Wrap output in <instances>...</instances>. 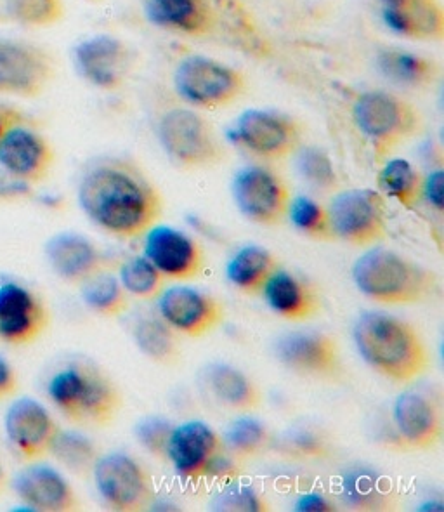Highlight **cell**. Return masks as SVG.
Instances as JSON below:
<instances>
[{
	"mask_svg": "<svg viewBox=\"0 0 444 512\" xmlns=\"http://www.w3.org/2000/svg\"><path fill=\"white\" fill-rule=\"evenodd\" d=\"M14 388V375L11 367L0 358V396L9 394Z\"/></svg>",
	"mask_w": 444,
	"mask_h": 512,
	"instance_id": "cell-45",
	"label": "cell"
},
{
	"mask_svg": "<svg viewBox=\"0 0 444 512\" xmlns=\"http://www.w3.org/2000/svg\"><path fill=\"white\" fill-rule=\"evenodd\" d=\"M46 256L56 275L82 283L106 268V259L94 243L77 233H59L46 245Z\"/></svg>",
	"mask_w": 444,
	"mask_h": 512,
	"instance_id": "cell-24",
	"label": "cell"
},
{
	"mask_svg": "<svg viewBox=\"0 0 444 512\" xmlns=\"http://www.w3.org/2000/svg\"><path fill=\"white\" fill-rule=\"evenodd\" d=\"M297 512H332L335 507L330 500L325 499L320 493H307L295 502Z\"/></svg>",
	"mask_w": 444,
	"mask_h": 512,
	"instance_id": "cell-44",
	"label": "cell"
},
{
	"mask_svg": "<svg viewBox=\"0 0 444 512\" xmlns=\"http://www.w3.org/2000/svg\"><path fill=\"white\" fill-rule=\"evenodd\" d=\"M424 176L405 158L387 160L379 174V188L384 195L406 209H415L422 202Z\"/></svg>",
	"mask_w": 444,
	"mask_h": 512,
	"instance_id": "cell-32",
	"label": "cell"
},
{
	"mask_svg": "<svg viewBox=\"0 0 444 512\" xmlns=\"http://www.w3.org/2000/svg\"><path fill=\"white\" fill-rule=\"evenodd\" d=\"M172 427L174 426L162 417H146V419L136 424L134 434H136L139 443L151 455H155L158 459L167 460L165 453H167V441H169L170 433H172Z\"/></svg>",
	"mask_w": 444,
	"mask_h": 512,
	"instance_id": "cell-40",
	"label": "cell"
},
{
	"mask_svg": "<svg viewBox=\"0 0 444 512\" xmlns=\"http://www.w3.org/2000/svg\"><path fill=\"white\" fill-rule=\"evenodd\" d=\"M47 394L70 421L105 427L115 421L122 396L99 368L72 363L61 368L47 384Z\"/></svg>",
	"mask_w": 444,
	"mask_h": 512,
	"instance_id": "cell-4",
	"label": "cell"
},
{
	"mask_svg": "<svg viewBox=\"0 0 444 512\" xmlns=\"http://www.w3.org/2000/svg\"><path fill=\"white\" fill-rule=\"evenodd\" d=\"M216 511H268L266 502L249 486H229L214 500Z\"/></svg>",
	"mask_w": 444,
	"mask_h": 512,
	"instance_id": "cell-42",
	"label": "cell"
},
{
	"mask_svg": "<svg viewBox=\"0 0 444 512\" xmlns=\"http://www.w3.org/2000/svg\"><path fill=\"white\" fill-rule=\"evenodd\" d=\"M382 20L396 35L413 40H443L444 11L439 0H379Z\"/></svg>",
	"mask_w": 444,
	"mask_h": 512,
	"instance_id": "cell-22",
	"label": "cell"
},
{
	"mask_svg": "<svg viewBox=\"0 0 444 512\" xmlns=\"http://www.w3.org/2000/svg\"><path fill=\"white\" fill-rule=\"evenodd\" d=\"M96 488L115 511H144L155 499L150 474L125 453H108L92 467Z\"/></svg>",
	"mask_w": 444,
	"mask_h": 512,
	"instance_id": "cell-11",
	"label": "cell"
},
{
	"mask_svg": "<svg viewBox=\"0 0 444 512\" xmlns=\"http://www.w3.org/2000/svg\"><path fill=\"white\" fill-rule=\"evenodd\" d=\"M53 162V151L40 134L28 127H7L0 138V167L13 178L37 181Z\"/></svg>",
	"mask_w": 444,
	"mask_h": 512,
	"instance_id": "cell-19",
	"label": "cell"
},
{
	"mask_svg": "<svg viewBox=\"0 0 444 512\" xmlns=\"http://www.w3.org/2000/svg\"><path fill=\"white\" fill-rule=\"evenodd\" d=\"M49 452H53L54 457L66 469L80 476L91 473L92 467L98 460L96 447L85 436L79 433H66L59 429L49 447Z\"/></svg>",
	"mask_w": 444,
	"mask_h": 512,
	"instance_id": "cell-37",
	"label": "cell"
},
{
	"mask_svg": "<svg viewBox=\"0 0 444 512\" xmlns=\"http://www.w3.org/2000/svg\"><path fill=\"white\" fill-rule=\"evenodd\" d=\"M53 72V63L39 47L0 39V92L39 94Z\"/></svg>",
	"mask_w": 444,
	"mask_h": 512,
	"instance_id": "cell-17",
	"label": "cell"
},
{
	"mask_svg": "<svg viewBox=\"0 0 444 512\" xmlns=\"http://www.w3.org/2000/svg\"><path fill=\"white\" fill-rule=\"evenodd\" d=\"M14 490L35 511H73L77 504L72 486L65 478L44 464H33L14 480Z\"/></svg>",
	"mask_w": 444,
	"mask_h": 512,
	"instance_id": "cell-23",
	"label": "cell"
},
{
	"mask_svg": "<svg viewBox=\"0 0 444 512\" xmlns=\"http://www.w3.org/2000/svg\"><path fill=\"white\" fill-rule=\"evenodd\" d=\"M222 441L233 459H254L268 450L271 434L261 421L245 415L229 424Z\"/></svg>",
	"mask_w": 444,
	"mask_h": 512,
	"instance_id": "cell-34",
	"label": "cell"
},
{
	"mask_svg": "<svg viewBox=\"0 0 444 512\" xmlns=\"http://www.w3.org/2000/svg\"><path fill=\"white\" fill-rule=\"evenodd\" d=\"M280 268L276 257L259 245H247L228 264V280L243 294H262L269 276Z\"/></svg>",
	"mask_w": 444,
	"mask_h": 512,
	"instance_id": "cell-30",
	"label": "cell"
},
{
	"mask_svg": "<svg viewBox=\"0 0 444 512\" xmlns=\"http://www.w3.org/2000/svg\"><path fill=\"white\" fill-rule=\"evenodd\" d=\"M287 216L302 235L318 240V242H333L337 240L333 235L330 216L327 207L318 204L309 197H295L290 200Z\"/></svg>",
	"mask_w": 444,
	"mask_h": 512,
	"instance_id": "cell-36",
	"label": "cell"
},
{
	"mask_svg": "<svg viewBox=\"0 0 444 512\" xmlns=\"http://www.w3.org/2000/svg\"><path fill=\"white\" fill-rule=\"evenodd\" d=\"M82 285V299L98 315L117 318L129 309V294L117 276L99 271L87 278Z\"/></svg>",
	"mask_w": 444,
	"mask_h": 512,
	"instance_id": "cell-33",
	"label": "cell"
},
{
	"mask_svg": "<svg viewBox=\"0 0 444 512\" xmlns=\"http://www.w3.org/2000/svg\"><path fill=\"white\" fill-rule=\"evenodd\" d=\"M160 318L188 337H203L224 320V308L214 297L190 287H170L158 296Z\"/></svg>",
	"mask_w": 444,
	"mask_h": 512,
	"instance_id": "cell-15",
	"label": "cell"
},
{
	"mask_svg": "<svg viewBox=\"0 0 444 512\" xmlns=\"http://www.w3.org/2000/svg\"><path fill=\"white\" fill-rule=\"evenodd\" d=\"M275 355L281 365L295 374L323 381H337L342 375V358L337 341L323 332H290L275 344Z\"/></svg>",
	"mask_w": 444,
	"mask_h": 512,
	"instance_id": "cell-14",
	"label": "cell"
},
{
	"mask_svg": "<svg viewBox=\"0 0 444 512\" xmlns=\"http://www.w3.org/2000/svg\"><path fill=\"white\" fill-rule=\"evenodd\" d=\"M398 436L412 450H431L443 436V419L434 401L417 391L399 394L392 407Z\"/></svg>",
	"mask_w": 444,
	"mask_h": 512,
	"instance_id": "cell-18",
	"label": "cell"
},
{
	"mask_svg": "<svg viewBox=\"0 0 444 512\" xmlns=\"http://www.w3.org/2000/svg\"><path fill=\"white\" fill-rule=\"evenodd\" d=\"M340 499L356 511H386L396 506V495L377 471L358 466L340 481Z\"/></svg>",
	"mask_w": 444,
	"mask_h": 512,
	"instance_id": "cell-28",
	"label": "cell"
},
{
	"mask_svg": "<svg viewBox=\"0 0 444 512\" xmlns=\"http://www.w3.org/2000/svg\"><path fill=\"white\" fill-rule=\"evenodd\" d=\"M79 202L92 223L118 238L143 237L162 216L155 184L125 160H105L85 172Z\"/></svg>",
	"mask_w": 444,
	"mask_h": 512,
	"instance_id": "cell-1",
	"label": "cell"
},
{
	"mask_svg": "<svg viewBox=\"0 0 444 512\" xmlns=\"http://www.w3.org/2000/svg\"><path fill=\"white\" fill-rule=\"evenodd\" d=\"M144 257L165 278L193 280L203 271V250L172 226H151L144 235Z\"/></svg>",
	"mask_w": 444,
	"mask_h": 512,
	"instance_id": "cell-16",
	"label": "cell"
},
{
	"mask_svg": "<svg viewBox=\"0 0 444 512\" xmlns=\"http://www.w3.org/2000/svg\"><path fill=\"white\" fill-rule=\"evenodd\" d=\"M377 66L389 82L410 89L431 87L438 82L441 75V66L436 61L405 49L380 51Z\"/></svg>",
	"mask_w": 444,
	"mask_h": 512,
	"instance_id": "cell-29",
	"label": "cell"
},
{
	"mask_svg": "<svg viewBox=\"0 0 444 512\" xmlns=\"http://www.w3.org/2000/svg\"><path fill=\"white\" fill-rule=\"evenodd\" d=\"M422 200L431 205L434 211L443 212L444 171L441 167L425 174L424 179H422Z\"/></svg>",
	"mask_w": 444,
	"mask_h": 512,
	"instance_id": "cell-43",
	"label": "cell"
},
{
	"mask_svg": "<svg viewBox=\"0 0 444 512\" xmlns=\"http://www.w3.org/2000/svg\"><path fill=\"white\" fill-rule=\"evenodd\" d=\"M262 294L269 308L276 315L290 322H306L321 309L318 294L307 283L285 270H278L269 276Z\"/></svg>",
	"mask_w": 444,
	"mask_h": 512,
	"instance_id": "cell-26",
	"label": "cell"
},
{
	"mask_svg": "<svg viewBox=\"0 0 444 512\" xmlns=\"http://www.w3.org/2000/svg\"><path fill=\"white\" fill-rule=\"evenodd\" d=\"M333 235L353 247H368L386 238V202L379 191L347 190L328 207Z\"/></svg>",
	"mask_w": 444,
	"mask_h": 512,
	"instance_id": "cell-9",
	"label": "cell"
},
{
	"mask_svg": "<svg viewBox=\"0 0 444 512\" xmlns=\"http://www.w3.org/2000/svg\"><path fill=\"white\" fill-rule=\"evenodd\" d=\"M7 131V125H6V120L2 119V117H0V138H2V134H4V132Z\"/></svg>",
	"mask_w": 444,
	"mask_h": 512,
	"instance_id": "cell-46",
	"label": "cell"
},
{
	"mask_svg": "<svg viewBox=\"0 0 444 512\" xmlns=\"http://www.w3.org/2000/svg\"><path fill=\"white\" fill-rule=\"evenodd\" d=\"M146 14L157 27L190 37H205L217 25L207 0H146Z\"/></svg>",
	"mask_w": 444,
	"mask_h": 512,
	"instance_id": "cell-25",
	"label": "cell"
},
{
	"mask_svg": "<svg viewBox=\"0 0 444 512\" xmlns=\"http://www.w3.org/2000/svg\"><path fill=\"white\" fill-rule=\"evenodd\" d=\"M353 280L361 294L391 306L427 301L439 289L434 271L382 247L366 250L356 259Z\"/></svg>",
	"mask_w": 444,
	"mask_h": 512,
	"instance_id": "cell-3",
	"label": "cell"
},
{
	"mask_svg": "<svg viewBox=\"0 0 444 512\" xmlns=\"http://www.w3.org/2000/svg\"><path fill=\"white\" fill-rule=\"evenodd\" d=\"M354 342L370 367L398 384L417 381L431 365L424 339L405 320L366 311L354 323Z\"/></svg>",
	"mask_w": 444,
	"mask_h": 512,
	"instance_id": "cell-2",
	"label": "cell"
},
{
	"mask_svg": "<svg viewBox=\"0 0 444 512\" xmlns=\"http://www.w3.org/2000/svg\"><path fill=\"white\" fill-rule=\"evenodd\" d=\"M205 384L214 400L233 412H252L261 405L262 394L255 382L226 363L210 365L205 370Z\"/></svg>",
	"mask_w": 444,
	"mask_h": 512,
	"instance_id": "cell-27",
	"label": "cell"
},
{
	"mask_svg": "<svg viewBox=\"0 0 444 512\" xmlns=\"http://www.w3.org/2000/svg\"><path fill=\"white\" fill-rule=\"evenodd\" d=\"M285 452L301 459H320L328 455V443L311 429H295L283 438Z\"/></svg>",
	"mask_w": 444,
	"mask_h": 512,
	"instance_id": "cell-41",
	"label": "cell"
},
{
	"mask_svg": "<svg viewBox=\"0 0 444 512\" xmlns=\"http://www.w3.org/2000/svg\"><path fill=\"white\" fill-rule=\"evenodd\" d=\"M4 485V471H2V467H0V488Z\"/></svg>",
	"mask_w": 444,
	"mask_h": 512,
	"instance_id": "cell-47",
	"label": "cell"
},
{
	"mask_svg": "<svg viewBox=\"0 0 444 512\" xmlns=\"http://www.w3.org/2000/svg\"><path fill=\"white\" fill-rule=\"evenodd\" d=\"M6 433L18 452L35 459L49 452L58 427L39 401L20 398L7 410Z\"/></svg>",
	"mask_w": 444,
	"mask_h": 512,
	"instance_id": "cell-20",
	"label": "cell"
},
{
	"mask_svg": "<svg viewBox=\"0 0 444 512\" xmlns=\"http://www.w3.org/2000/svg\"><path fill=\"white\" fill-rule=\"evenodd\" d=\"M353 120L379 158L391 155L422 129L417 108L386 91L363 92L354 99Z\"/></svg>",
	"mask_w": 444,
	"mask_h": 512,
	"instance_id": "cell-5",
	"label": "cell"
},
{
	"mask_svg": "<svg viewBox=\"0 0 444 512\" xmlns=\"http://www.w3.org/2000/svg\"><path fill=\"white\" fill-rule=\"evenodd\" d=\"M118 280L127 294L144 301L157 299L165 289V276L146 257H132L125 261L118 273Z\"/></svg>",
	"mask_w": 444,
	"mask_h": 512,
	"instance_id": "cell-35",
	"label": "cell"
},
{
	"mask_svg": "<svg viewBox=\"0 0 444 512\" xmlns=\"http://www.w3.org/2000/svg\"><path fill=\"white\" fill-rule=\"evenodd\" d=\"M231 138L236 145L261 160H283L299 150L301 125L285 113L247 110L235 122Z\"/></svg>",
	"mask_w": 444,
	"mask_h": 512,
	"instance_id": "cell-10",
	"label": "cell"
},
{
	"mask_svg": "<svg viewBox=\"0 0 444 512\" xmlns=\"http://www.w3.org/2000/svg\"><path fill=\"white\" fill-rule=\"evenodd\" d=\"M132 337L144 356L151 362L165 367H174L181 362L183 348L176 330L162 318H139L132 327Z\"/></svg>",
	"mask_w": 444,
	"mask_h": 512,
	"instance_id": "cell-31",
	"label": "cell"
},
{
	"mask_svg": "<svg viewBox=\"0 0 444 512\" xmlns=\"http://www.w3.org/2000/svg\"><path fill=\"white\" fill-rule=\"evenodd\" d=\"M174 89L188 105L217 110L242 98L247 80L233 66L193 54L177 65Z\"/></svg>",
	"mask_w": 444,
	"mask_h": 512,
	"instance_id": "cell-7",
	"label": "cell"
},
{
	"mask_svg": "<svg viewBox=\"0 0 444 512\" xmlns=\"http://www.w3.org/2000/svg\"><path fill=\"white\" fill-rule=\"evenodd\" d=\"M9 11L21 23L44 27L61 18L63 2L61 0H9Z\"/></svg>",
	"mask_w": 444,
	"mask_h": 512,
	"instance_id": "cell-39",
	"label": "cell"
},
{
	"mask_svg": "<svg viewBox=\"0 0 444 512\" xmlns=\"http://www.w3.org/2000/svg\"><path fill=\"white\" fill-rule=\"evenodd\" d=\"M47 313L39 299L18 283L0 285V339L23 344L44 330Z\"/></svg>",
	"mask_w": 444,
	"mask_h": 512,
	"instance_id": "cell-21",
	"label": "cell"
},
{
	"mask_svg": "<svg viewBox=\"0 0 444 512\" xmlns=\"http://www.w3.org/2000/svg\"><path fill=\"white\" fill-rule=\"evenodd\" d=\"M75 65L89 84L105 91L125 86L134 68L136 54L131 46L111 35H94L75 47Z\"/></svg>",
	"mask_w": 444,
	"mask_h": 512,
	"instance_id": "cell-13",
	"label": "cell"
},
{
	"mask_svg": "<svg viewBox=\"0 0 444 512\" xmlns=\"http://www.w3.org/2000/svg\"><path fill=\"white\" fill-rule=\"evenodd\" d=\"M297 171L313 188L321 191L337 190L339 178L333 162L318 146H306L297 155Z\"/></svg>",
	"mask_w": 444,
	"mask_h": 512,
	"instance_id": "cell-38",
	"label": "cell"
},
{
	"mask_svg": "<svg viewBox=\"0 0 444 512\" xmlns=\"http://www.w3.org/2000/svg\"><path fill=\"white\" fill-rule=\"evenodd\" d=\"M233 198L243 216L261 226L280 224L292 200L285 181L262 165H249L236 172Z\"/></svg>",
	"mask_w": 444,
	"mask_h": 512,
	"instance_id": "cell-12",
	"label": "cell"
},
{
	"mask_svg": "<svg viewBox=\"0 0 444 512\" xmlns=\"http://www.w3.org/2000/svg\"><path fill=\"white\" fill-rule=\"evenodd\" d=\"M157 132L165 153L183 169H210L226 158L216 129L200 113L188 108L164 112L158 120Z\"/></svg>",
	"mask_w": 444,
	"mask_h": 512,
	"instance_id": "cell-6",
	"label": "cell"
},
{
	"mask_svg": "<svg viewBox=\"0 0 444 512\" xmlns=\"http://www.w3.org/2000/svg\"><path fill=\"white\" fill-rule=\"evenodd\" d=\"M165 457L186 480L228 473L233 467V457L224 447L221 436L202 421L172 427Z\"/></svg>",
	"mask_w": 444,
	"mask_h": 512,
	"instance_id": "cell-8",
	"label": "cell"
}]
</instances>
